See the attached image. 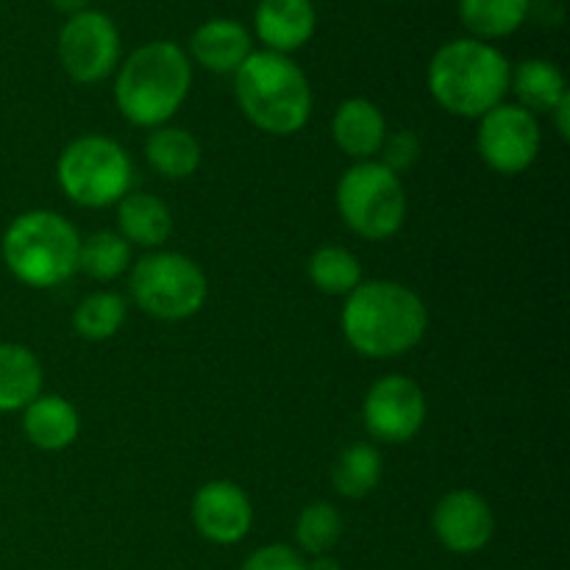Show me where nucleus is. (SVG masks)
Instances as JSON below:
<instances>
[{
  "mask_svg": "<svg viewBox=\"0 0 570 570\" xmlns=\"http://www.w3.org/2000/svg\"><path fill=\"white\" fill-rule=\"evenodd\" d=\"M131 295L156 321H187L209 295V282L198 262L176 250L142 256L131 271Z\"/></svg>",
  "mask_w": 570,
  "mask_h": 570,
  "instance_id": "8",
  "label": "nucleus"
},
{
  "mask_svg": "<svg viewBox=\"0 0 570 570\" xmlns=\"http://www.w3.org/2000/svg\"><path fill=\"white\" fill-rule=\"evenodd\" d=\"M510 72V61L495 45L462 37L438 48L429 61L426 83L432 98L449 115L479 120L504 104Z\"/></svg>",
  "mask_w": 570,
  "mask_h": 570,
  "instance_id": "2",
  "label": "nucleus"
},
{
  "mask_svg": "<svg viewBox=\"0 0 570 570\" xmlns=\"http://www.w3.org/2000/svg\"><path fill=\"white\" fill-rule=\"evenodd\" d=\"M340 323L356 354L367 360H393L421 343L429 328V312L415 289L373 278L345 295Z\"/></svg>",
  "mask_w": 570,
  "mask_h": 570,
  "instance_id": "1",
  "label": "nucleus"
},
{
  "mask_svg": "<svg viewBox=\"0 0 570 570\" xmlns=\"http://www.w3.org/2000/svg\"><path fill=\"white\" fill-rule=\"evenodd\" d=\"M312 284L326 295H348L362 284V265L348 248L323 245L306 262Z\"/></svg>",
  "mask_w": 570,
  "mask_h": 570,
  "instance_id": "24",
  "label": "nucleus"
},
{
  "mask_svg": "<svg viewBox=\"0 0 570 570\" xmlns=\"http://www.w3.org/2000/svg\"><path fill=\"white\" fill-rule=\"evenodd\" d=\"M332 134L345 156L367 161L382 150L384 137H387V120L373 100L348 98L334 111Z\"/></svg>",
  "mask_w": 570,
  "mask_h": 570,
  "instance_id": "16",
  "label": "nucleus"
},
{
  "mask_svg": "<svg viewBox=\"0 0 570 570\" xmlns=\"http://www.w3.org/2000/svg\"><path fill=\"white\" fill-rule=\"evenodd\" d=\"M126 323V301L117 293H92L72 312V328L83 340H109Z\"/></svg>",
  "mask_w": 570,
  "mask_h": 570,
  "instance_id": "27",
  "label": "nucleus"
},
{
  "mask_svg": "<svg viewBox=\"0 0 570 570\" xmlns=\"http://www.w3.org/2000/svg\"><path fill=\"white\" fill-rule=\"evenodd\" d=\"M48 3H50V9L59 11V14H67V17L89 9V0H48Z\"/></svg>",
  "mask_w": 570,
  "mask_h": 570,
  "instance_id": "31",
  "label": "nucleus"
},
{
  "mask_svg": "<svg viewBox=\"0 0 570 570\" xmlns=\"http://www.w3.org/2000/svg\"><path fill=\"white\" fill-rule=\"evenodd\" d=\"M332 482L345 499H365L382 482V454L371 443L348 445L334 462Z\"/></svg>",
  "mask_w": 570,
  "mask_h": 570,
  "instance_id": "23",
  "label": "nucleus"
},
{
  "mask_svg": "<svg viewBox=\"0 0 570 570\" xmlns=\"http://www.w3.org/2000/svg\"><path fill=\"white\" fill-rule=\"evenodd\" d=\"M243 115L273 137L298 134L312 117V87L298 61L273 50H254L234 72Z\"/></svg>",
  "mask_w": 570,
  "mask_h": 570,
  "instance_id": "4",
  "label": "nucleus"
},
{
  "mask_svg": "<svg viewBox=\"0 0 570 570\" xmlns=\"http://www.w3.org/2000/svg\"><path fill=\"white\" fill-rule=\"evenodd\" d=\"M59 187L83 209H104L131 193L134 165L120 142L100 134L72 139L56 165Z\"/></svg>",
  "mask_w": 570,
  "mask_h": 570,
  "instance_id": "6",
  "label": "nucleus"
},
{
  "mask_svg": "<svg viewBox=\"0 0 570 570\" xmlns=\"http://www.w3.org/2000/svg\"><path fill=\"white\" fill-rule=\"evenodd\" d=\"M3 262L17 282L48 289L78 273L81 237L59 212H22L3 234Z\"/></svg>",
  "mask_w": 570,
  "mask_h": 570,
  "instance_id": "5",
  "label": "nucleus"
},
{
  "mask_svg": "<svg viewBox=\"0 0 570 570\" xmlns=\"http://www.w3.org/2000/svg\"><path fill=\"white\" fill-rule=\"evenodd\" d=\"M476 145L488 167L501 176H518L534 165L543 134L532 111L518 104H499L479 117Z\"/></svg>",
  "mask_w": 570,
  "mask_h": 570,
  "instance_id": "10",
  "label": "nucleus"
},
{
  "mask_svg": "<svg viewBox=\"0 0 570 570\" xmlns=\"http://www.w3.org/2000/svg\"><path fill=\"white\" fill-rule=\"evenodd\" d=\"M317 28L312 0H259L254 11V31L265 50L289 56L304 48Z\"/></svg>",
  "mask_w": 570,
  "mask_h": 570,
  "instance_id": "14",
  "label": "nucleus"
},
{
  "mask_svg": "<svg viewBox=\"0 0 570 570\" xmlns=\"http://www.w3.org/2000/svg\"><path fill=\"white\" fill-rule=\"evenodd\" d=\"M250 53H254V39L248 28L228 17H215L195 28L187 56H193L204 70L228 76L237 72Z\"/></svg>",
  "mask_w": 570,
  "mask_h": 570,
  "instance_id": "15",
  "label": "nucleus"
},
{
  "mask_svg": "<svg viewBox=\"0 0 570 570\" xmlns=\"http://www.w3.org/2000/svg\"><path fill=\"white\" fill-rule=\"evenodd\" d=\"M551 117H554V126H557V134H560L562 139H570V95L560 100V104L551 109Z\"/></svg>",
  "mask_w": 570,
  "mask_h": 570,
  "instance_id": "30",
  "label": "nucleus"
},
{
  "mask_svg": "<svg viewBox=\"0 0 570 570\" xmlns=\"http://www.w3.org/2000/svg\"><path fill=\"white\" fill-rule=\"evenodd\" d=\"M56 53L72 81L98 83L120 65V31L109 14L83 9L65 20Z\"/></svg>",
  "mask_w": 570,
  "mask_h": 570,
  "instance_id": "9",
  "label": "nucleus"
},
{
  "mask_svg": "<svg viewBox=\"0 0 570 570\" xmlns=\"http://www.w3.org/2000/svg\"><path fill=\"white\" fill-rule=\"evenodd\" d=\"M131 265V245L117 232H95L81 239L78 271L95 282H115Z\"/></svg>",
  "mask_w": 570,
  "mask_h": 570,
  "instance_id": "25",
  "label": "nucleus"
},
{
  "mask_svg": "<svg viewBox=\"0 0 570 570\" xmlns=\"http://www.w3.org/2000/svg\"><path fill=\"white\" fill-rule=\"evenodd\" d=\"M193 523L215 546H234L250 532L254 507L239 484L217 479L206 482L193 499Z\"/></svg>",
  "mask_w": 570,
  "mask_h": 570,
  "instance_id": "13",
  "label": "nucleus"
},
{
  "mask_svg": "<svg viewBox=\"0 0 570 570\" xmlns=\"http://www.w3.org/2000/svg\"><path fill=\"white\" fill-rule=\"evenodd\" d=\"M239 570H306V560L293 546L271 543L256 549Z\"/></svg>",
  "mask_w": 570,
  "mask_h": 570,
  "instance_id": "28",
  "label": "nucleus"
},
{
  "mask_svg": "<svg viewBox=\"0 0 570 570\" xmlns=\"http://www.w3.org/2000/svg\"><path fill=\"white\" fill-rule=\"evenodd\" d=\"M145 159L161 178L181 181L200 167V142L178 126H159L145 139Z\"/></svg>",
  "mask_w": 570,
  "mask_h": 570,
  "instance_id": "20",
  "label": "nucleus"
},
{
  "mask_svg": "<svg viewBox=\"0 0 570 570\" xmlns=\"http://www.w3.org/2000/svg\"><path fill=\"white\" fill-rule=\"evenodd\" d=\"M193 87V61L187 50L167 39L142 45L120 65L115 78V104L128 122L142 128L167 126Z\"/></svg>",
  "mask_w": 570,
  "mask_h": 570,
  "instance_id": "3",
  "label": "nucleus"
},
{
  "mask_svg": "<svg viewBox=\"0 0 570 570\" xmlns=\"http://www.w3.org/2000/svg\"><path fill=\"white\" fill-rule=\"evenodd\" d=\"M510 89H515L518 106L532 115H551L566 98L568 83L560 67L549 59H527L510 72Z\"/></svg>",
  "mask_w": 570,
  "mask_h": 570,
  "instance_id": "21",
  "label": "nucleus"
},
{
  "mask_svg": "<svg viewBox=\"0 0 570 570\" xmlns=\"http://www.w3.org/2000/svg\"><path fill=\"white\" fill-rule=\"evenodd\" d=\"M22 432L28 443L42 451H65L70 449L81 432V417L78 410L61 395H39L26 406L22 415Z\"/></svg>",
  "mask_w": 570,
  "mask_h": 570,
  "instance_id": "17",
  "label": "nucleus"
},
{
  "mask_svg": "<svg viewBox=\"0 0 570 570\" xmlns=\"http://www.w3.org/2000/svg\"><path fill=\"white\" fill-rule=\"evenodd\" d=\"M362 421L382 443L401 445L412 440L426 421V395L421 384L401 373L379 379L362 401Z\"/></svg>",
  "mask_w": 570,
  "mask_h": 570,
  "instance_id": "11",
  "label": "nucleus"
},
{
  "mask_svg": "<svg viewBox=\"0 0 570 570\" xmlns=\"http://www.w3.org/2000/svg\"><path fill=\"white\" fill-rule=\"evenodd\" d=\"M432 529L451 554H476L493 540L495 518L476 490H451L434 507Z\"/></svg>",
  "mask_w": 570,
  "mask_h": 570,
  "instance_id": "12",
  "label": "nucleus"
},
{
  "mask_svg": "<svg viewBox=\"0 0 570 570\" xmlns=\"http://www.w3.org/2000/svg\"><path fill=\"white\" fill-rule=\"evenodd\" d=\"M462 26L473 39L493 42V39L512 37L532 14V0H460Z\"/></svg>",
  "mask_w": 570,
  "mask_h": 570,
  "instance_id": "22",
  "label": "nucleus"
},
{
  "mask_svg": "<svg viewBox=\"0 0 570 570\" xmlns=\"http://www.w3.org/2000/svg\"><path fill=\"white\" fill-rule=\"evenodd\" d=\"M306 570H343V566L332 554H321L312 562H306Z\"/></svg>",
  "mask_w": 570,
  "mask_h": 570,
  "instance_id": "32",
  "label": "nucleus"
},
{
  "mask_svg": "<svg viewBox=\"0 0 570 570\" xmlns=\"http://www.w3.org/2000/svg\"><path fill=\"white\" fill-rule=\"evenodd\" d=\"M42 393V365L26 345L0 343V412L26 410Z\"/></svg>",
  "mask_w": 570,
  "mask_h": 570,
  "instance_id": "19",
  "label": "nucleus"
},
{
  "mask_svg": "<svg viewBox=\"0 0 570 570\" xmlns=\"http://www.w3.org/2000/svg\"><path fill=\"white\" fill-rule=\"evenodd\" d=\"M117 234L137 248H161L173 234V215L150 193H128L117 200Z\"/></svg>",
  "mask_w": 570,
  "mask_h": 570,
  "instance_id": "18",
  "label": "nucleus"
},
{
  "mask_svg": "<svg viewBox=\"0 0 570 570\" xmlns=\"http://www.w3.org/2000/svg\"><path fill=\"white\" fill-rule=\"evenodd\" d=\"M337 209L345 226L360 237L390 239L406 220V193L401 178L382 161H356L337 184Z\"/></svg>",
  "mask_w": 570,
  "mask_h": 570,
  "instance_id": "7",
  "label": "nucleus"
},
{
  "mask_svg": "<svg viewBox=\"0 0 570 570\" xmlns=\"http://www.w3.org/2000/svg\"><path fill=\"white\" fill-rule=\"evenodd\" d=\"M343 538V515L328 501H315V504L304 507L295 521V540L298 549L312 557L328 554L334 546Z\"/></svg>",
  "mask_w": 570,
  "mask_h": 570,
  "instance_id": "26",
  "label": "nucleus"
},
{
  "mask_svg": "<svg viewBox=\"0 0 570 570\" xmlns=\"http://www.w3.org/2000/svg\"><path fill=\"white\" fill-rule=\"evenodd\" d=\"M379 154H382V165L390 167L399 176L401 170H410L415 165L417 154H421V142H417L415 134L395 131L384 137V145Z\"/></svg>",
  "mask_w": 570,
  "mask_h": 570,
  "instance_id": "29",
  "label": "nucleus"
}]
</instances>
